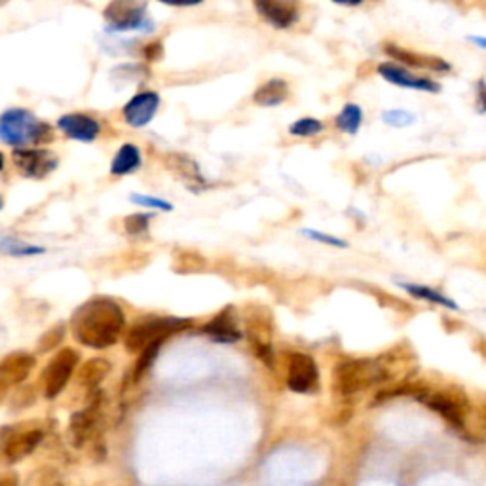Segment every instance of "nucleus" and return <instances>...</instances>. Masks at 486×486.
Listing matches in <instances>:
<instances>
[{"mask_svg": "<svg viewBox=\"0 0 486 486\" xmlns=\"http://www.w3.org/2000/svg\"><path fill=\"white\" fill-rule=\"evenodd\" d=\"M65 336H67V325L65 323H57V325L50 327L48 331L42 333L40 338L36 340L38 353H48V352L55 350L65 340Z\"/></svg>", "mask_w": 486, "mask_h": 486, "instance_id": "nucleus-29", "label": "nucleus"}, {"mask_svg": "<svg viewBox=\"0 0 486 486\" xmlns=\"http://www.w3.org/2000/svg\"><path fill=\"white\" fill-rule=\"evenodd\" d=\"M69 327L78 344L105 350L124 336L126 313L114 298L92 296L73 312Z\"/></svg>", "mask_w": 486, "mask_h": 486, "instance_id": "nucleus-1", "label": "nucleus"}, {"mask_svg": "<svg viewBox=\"0 0 486 486\" xmlns=\"http://www.w3.org/2000/svg\"><path fill=\"white\" fill-rule=\"evenodd\" d=\"M202 333L209 336L211 340L221 342V344H232V342H238L243 335L239 331L238 325V313L234 306H226L223 308L217 316H213L204 327Z\"/></svg>", "mask_w": 486, "mask_h": 486, "instance_id": "nucleus-19", "label": "nucleus"}, {"mask_svg": "<svg viewBox=\"0 0 486 486\" xmlns=\"http://www.w3.org/2000/svg\"><path fill=\"white\" fill-rule=\"evenodd\" d=\"M167 169L182 181L184 187L192 192H204L209 189V182L206 175L199 169L198 162L190 158L189 154H181V152H171L166 158Z\"/></svg>", "mask_w": 486, "mask_h": 486, "instance_id": "nucleus-17", "label": "nucleus"}, {"mask_svg": "<svg viewBox=\"0 0 486 486\" xmlns=\"http://www.w3.org/2000/svg\"><path fill=\"white\" fill-rule=\"evenodd\" d=\"M192 325L194 321L189 318H142L124 333V348L139 355L152 344H164L167 338L187 331Z\"/></svg>", "mask_w": 486, "mask_h": 486, "instance_id": "nucleus-4", "label": "nucleus"}, {"mask_svg": "<svg viewBox=\"0 0 486 486\" xmlns=\"http://www.w3.org/2000/svg\"><path fill=\"white\" fill-rule=\"evenodd\" d=\"M467 38H469V42H474L475 46L486 50V36H467Z\"/></svg>", "mask_w": 486, "mask_h": 486, "instance_id": "nucleus-40", "label": "nucleus"}, {"mask_svg": "<svg viewBox=\"0 0 486 486\" xmlns=\"http://www.w3.org/2000/svg\"><path fill=\"white\" fill-rule=\"evenodd\" d=\"M0 486H21L20 475L16 471H6V474H0Z\"/></svg>", "mask_w": 486, "mask_h": 486, "instance_id": "nucleus-38", "label": "nucleus"}, {"mask_svg": "<svg viewBox=\"0 0 486 486\" xmlns=\"http://www.w3.org/2000/svg\"><path fill=\"white\" fill-rule=\"evenodd\" d=\"M158 3L171 8H194L204 4V0H158Z\"/></svg>", "mask_w": 486, "mask_h": 486, "instance_id": "nucleus-37", "label": "nucleus"}, {"mask_svg": "<svg viewBox=\"0 0 486 486\" xmlns=\"http://www.w3.org/2000/svg\"><path fill=\"white\" fill-rule=\"evenodd\" d=\"M399 288L405 289L409 295L417 296V298H422V300H427V303L432 304H437V306H445L449 310H458V304L454 303L452 298L445 296L442 293L432 289V288H425V285H418V283H399Z\"/></svg>", "mask_w": 486, "mask_h": 486, "instance_id": "nucleus-25", "label": "nucleus"}, {"mask_svg": "<svg viewBox=\"0 0 486 486\" xmlns=\"http://www.w3.org/2000/svg\"><path fill=\"white\" fill-rule=\"evenodd\" d=\"M243 328H246V336L253 353L264 365L274 367V346H271L274 318H271L270 308L263 304H247L243 308Z\"/></svg>", "mask_w": 486, "mask_h": 486, "instance_id": "nucleus-6", "label": "nucleus"}, {"mask_svg": "<svg viewBox=\"0 0 486 486\" xmlns=\"http://www.w3.org/2000/svg\"><path fill=\"white\" fill-rule=\"evenodd\" d=\"M395 365L399 360L390 361V355L378 360H346L335 367L333 392L340 399H350L360 395L375 385L393 380Z\"/></svg>", "mask_w": 486, "mask_h": 486, "instance_id": "nucleus-2", "label": "nucleus"}, {"mask_svg": "<svg viewBox=\"0 0 486 486\" xmlns=\"http://www.w3.org/2000/svg\"><path fill=\"white\" fill-rule=\"evenodd\" d=\"M160 109V95L156 92H141L135 93L130 101H127L122 109L124 122L132 127H145L149 126L156 112Z\"/></svg>", "mask_w": 486, "mask_h": 486, "instance_id": "nucleus-16", "label": "nucleus"}, {"mask_svg": "<svg viewBox=\"0 0 486 486\" xmlns=\"http://www.w3.org/2000/svg\"><path fill=\"white\" fill-rule=\"evenodd\" d=\"M4 164H6V158H4V154H3V152H0V171H3V169H4Z\"/></svg>", "mask_w": 486, "mask_h": 486, "instance_id": "nucleus-41", "label": "nucleus"}, {"mask_svg": "<svg viewBox=\"0 0 486 486\" xmlns=\"http://www.w3.org/2000/svg\"><path fill=\"white\" fill-rule=\"evenodd\" d=\"M103 18L109 25V31L127 33H152L154 21L149 16L145 0H110L103 10Z\"/></svg>", "mask_w": 486, "mask_h": 486, "instance_id": "nucleus-7", "label": "nucleus"}, {"mask_svg": "<svg viewBox=\"0 0 486 486\" xmlns=\"http://www.w3.org/2000/svg\"><path fill=\"white\" fill-rule=\"evenodd\" d=\"M35 401H36V392H35L33 385L21 384V385H18V388L10 393L6 403H8V407L13 412H18V410H23L27 407H31Z\"/></svg>", "mask_w": 486, "mask_h": 486, "instance_id": "nucleus-31", "label": "nucleus"}, {"mask_svg": "<svg viewBox=\"0 0 486 486\" xmlns=\"http://www.w3.org/2000/svg\"><path fill=\"white\" fill-rule=\"evenodd\" d=\"M154 221V213H134L124 219V231L132 238L149 236L150 223Z\"/></svg>", "mask_w": 486, "mask_h": 486, "instance_id": "nucleus-28", "label": "nucleus"}, {"mask_svg": "<svg viewBox=\"0 0 486 486\" xmlns=\"http://www.w3.org/2000/svg\"><path fill=\"white\" fill-rule=\"evenodd\" d=\"M336 130L346 135H357L363 126V109L357 103H346L335 120Z\"/></svg>", "mask_w": 486, "mask_h": 486, "instance_id": "nucleus-23", "label": "nucleus"}, {"mask_svg": "<svg viewBox=\"0 0 486 486\" xmlns=\"http://www.w3.org/2000/svg\"><path fill=\"white\" fill-rule=\"evenodd\" d=\"M207 261L198 251H179L174 259V270L177 274H196L206 270Z\"/></svg>", "mask_w": 486, "mask_h": 486, "instance_id": "nucleus-27", "label": "nucleus"}, {"mask_svg": "<svg viewBox=\"0 0 486 486\" xmlns=\"http://www.w3.org/2000/svg\"><path fill=\"white\" fill-rule=\"evenodd\" d=\"M130 202H134L135 206H142L149 209H160V211H174V206H171L167 199L156 198V196H149V194H132Z\"/></svg>", "mask_w": 486, "mask_h": 486, "instance_id": "nucleus-34", "label": "nucleus"}, {"mask_svg": "<svg viewBox=\"0 0 486 486\" xmlns=\"http://www.w3.org/2000/svg\"><path fill=\"white\" fill-rule=\"evenodd\" d=\"M323 130H325V124L321 120L304 117V118L295 120L289 126V135L300 137V139H310V137H316V135L323 134Z\"/></svg>", "mask_w": 486, "mask_h": 486, "instance_id": "nucleus-30", "label": "nucleus"}, {"mask_svg": "<svg viewBox=\"0 0 486 486\" xmlns=\"http://www.w3.org/2000/svg\"><path fill=\"white\" fill-rule=\"evenodd\" d=\"M36 365V357L25 350L10 352L0 360V405L8 401L10 393L25 384Z\"/></svg>", "mask_w": 486, "mask_h": 486, "instance_id": "nucleus-9", "label": "nucleus"}, {"mask_svg": "<svg viewBox=\"0 0 486 486\" xmlns=\"http://www.w3.org/2000/svg\"><path fill=\"white\" fill-rule=\"evenodd\" d=\"M382 122L395 130H401V127H409L417 122V114L405 110V109H388L382 112Z\"/></svg>", "mask_w": 486, "mask_h": 486, "instance_id": "nucleus-32", "label": "nucleus"}, {"mask_svg": "<svg viewBox=\"0 0 486 486\" xmlns=\"http://www.w3.org/2000/svg\"><path fill=\"white\" fill-rule=\"evenodd\" d=\"M78 367H80L78 350L75 348L57 350L40 375L42 395L46 399H55L57 395H61L70 378L77 375Z\"/></svg>", "mask_w": 486, "mask_h": 486, "instance_id": "nucleus-8", "label": "nucleus"}, {"mask_svg": "<svg viewBox=\"0 0 486 486\" xmlns=\"http://www.w3.org/2000/svg\"><path fill=\"white\" fill-rule=\"evenodd\" d=\"M110 361L103 360V357H92V360L80 363L75 375V382L80 390H84L88 395L95 393L99 385L110 375Z\"/></svg>", "mask_w": 486, "mask_h": 486, "instance_id": "nucleus-20", "label": "nucleus"}, {"mask_svg": "<svg viewBox=\"0 0 486 486\" xmlns=\"http://www.w3.org/2000/svg\"><path fill=\"white\" fill-rule=\"evenodd\" d=\"M289 95H291V90H289L288 80L270 78V80L263 82L259 88L255 90L253 103L259 105V107L271 109V107L283 105L289 99Z\"/></svg>", "mask_w": 486, "mask_h": 486, "instance_id": "nucleus-21", "label": "nucleus"}, {"mask_svg": "<svg viewBox=\"0 0 486 486\" xmlns=\"http://www.w3.org/2000/svg\"><path fill=\"white\" fill-rule=\"evenodd\" d=\"M378 75L392 85H397V88H405V90H412V92H424V93H439L441 92V84L427 78V77H420L414 75L410 69L397 65L393 61H385L380 63L377 67Z\"/></svg>", "mask_w": 486, "mask_h": 486, "instance_id": "nucleus-13", "label": "nucleus"}, {"mask_svg": "<svg viewBox=\"0 0 486 486\" xmlns=\"http://www.w3.org/2000/svg\"><path fill=\"white\" fill-rule=\"evenodd\" d=\"M318 365L306 353H291L288 361V385L295 393H312L318 390Z\"/></svg>", "mask_w": 486, "mask_h": 486, "instance_id": "nucleus-14", "label": "nucleus"}, {"mask_svg": "<svg viewBox=\"0 0 486 486\" xmlns=\"http://www.w3.org/2000/svg\"><path fill=\"white\" fill-rule=\"evenodd\" d=\"M300 236H304L312 241H318V243H323V246H328V247H335V249H346L348 247V241L340 239L333 234H327V232H321V231H316V228H303L300 231Z\"/></svg>", "mask_w": 486, "mask_h": 486, "instance_id": "nucleus-33", "label": "nucleus"}, {"mask_svg": "<svg viewBox=\"0 0 486 486\" xmlns=\"http://www.w3.org/2000/svg\"><path fill=\"white\" fill-rule=\"evenodd\" d=\"M21 486H67L61 471L53 466H40L28 471Z\"/></svg>", "mask_w": 486, "mask_h": 486, "instance_id": "nucleus-24", "label": "nucleus"}, {"mask_svg": "<svg viewBox=\"0 0 486 486\" xmlns=\"http://www.w3.org/2000/svg\"><path fill=\"white\" fill-rule=\"evenodd\" d=\"M256 13L274 28L285 31L300 20L298 0H253Z\"/></svg>", "mask_w": 486, "mask_h": 486, "instance_id": "nucleus-15", "label": "nucleus"}, {"mask_svg": "<svg viewBox=\"0 0 486 486\" xmlns=\"http://www.w3.org/2000/svg\"><path fill=\"white\" fill-rule=\"evenodd\" d=\"M141 53H142V60H145L147 63H156V61H160L162 57H164V42H162V40H152V42H147V45L142 46Z\"/></svg>", "mask_w": 486, "mask_h": 486, "instance_id": "nucleus-35", "label": "nucleus"}, {"mask_svg": "<svg viewBox=\"0 0 486 486\" xmlns=\"http://www.w3.org/2000/svg\"><path fill=\"white\" fill-rule=\"evenodd\" d=\"M331 3L338 4V6H346V8H355V6H361L363 0H331Z\"/></svg>", "mask_w": 486, "mask_h": 486, "instance_id": "nucleus-39", "label": "nucleus"}, {"mask_svg": "<svg viewBox=\"0 0 486 486\" xmlns=\"http://www.w3.org/2000/svg\"><path fill=\"white\" fill-rule=\"evenodd\" d=\"M475 110L486 114V80L481 78L475 84Z\"/></svg>", "mask_w": 486, "mask_h": 486, "instance_id": "nucleus-36", "label": "nucleus"}, {"mask_svg": "<svg viewBox=\"0 0 486 486\" xmlns=\"http://www.w3.org/2000/svg\"><path fill=\"white\" fill-rule=\"evenodd\" d=\"M382 48H384L385 55L392 57L393 63L403 65V67H407L410 70L418 69V70H432V73H445V75L452 70V65L447 60H442V57H439V55L414 52V50L403 48L399 45H393V42H385Z\"/></svg>", "mask_w": 486, "mask_h": 486, "instance_id": "nucleus-12", "label": "nucleus"}, {"mask_svg": "<svg viewBox=\"0 0 486 486\" xmlns=\"http://www.w3.org/2000/svg\"><path fill=\"white\" fill-rule=\"evenodd\" d=\"M103 412V393L95 392L88 397V403H85L80 410H77L69 422V442L75 449H82L88 445V441L93 437L97 424L101 420Z\"/></svg>", "mask_w": 486, "mask_h": 486, "instance_id": "nucleus-10", "label": "nucleus"}, {"mask_svg": "<svg viewBox=\"0 0 486 486\" xmlns=\"http://www.w3.org/2000/svg\"><path fill=\"white\" fill-rule=\"evenodd\" d=\"M57 130L78 142H93L101 135V124L85 112H67L57 120Z\"/></svg>", "mask_w": 486, "mask_h": 486, "instance_id": "nucleus-18", "label": "nucleus"}, {"mask_svg": "<svg viewBox=\"0 0 486 486\" xmlns=\"http://www.w3.org/2000/svg\"><path fill=\"white\" fill-rule=\"evenodd\" d=\"M53 139L52 126L27 109H8L0 114V141L13 149L40 147Z\"/></svg>", "mask_w": 486, "mask_h": 486, "instance_id": "nucleus-3", "label": "nucleus"}, {"mask_svg": "<svg viewBox=\"0 0 486 486\" xmlns=\"http://www.w3.org/2000/svg\"><path fill=\"white\" fill-rule=\"evenodd\" d=\"M141 166H142V154L139 147L134 145V142H124L110 162V175L114 177L130 175V174H135Z\"/></svg>", "mask_w": 486, "mask_h": 486, "instance_id": "nucleus-22", "label": "nucleus"}, {"mask_svg": "<svg viewBox=\"0 0 486 486\" xmlns=\"http://www.w3.org/2000/svg\"><path fill=\"white\" fill-rule=\"evenodd\" d=\"M0 253L8 255V256H16V259H23V256L45 255L46 249L40 247V246H33V243L21 241L18 238L0 234Z\"/></svg>", "mask_w": 486, "mask_h": 486, "instance_id": "nucleus-26", "label": "nucleus"}, {"mask_svg": "<svg viewBox=\"0 0 486 486\" xmlns=\"http://www.w3.org/2000/svg\"><path fill=\"white\" fill-rule=\"evenodd\" d=\"M12 162L27 179H46L60 166L57 154L45 147L13 149Z\"/></svg>", "mask_w": 486, "mask_h": 486, "instance_id": "nucleus-11", "label": "nucleus"}, {"mask_svg": "<svg viewBox=\"0 0 486 486\" xmlns=\"http://www.w3.org/2000/svg\"><path fill=\"white\" fill-rule=\"evenodd\" d=\"M45 441V427L36 420L12 424L0 432V458L6 464H18L31 456Z\"/></svg>", "mask_w": 486, "mask_h": 486, "instance_id": "nucleus-5", "label": "nucleus"}]
</instances>
